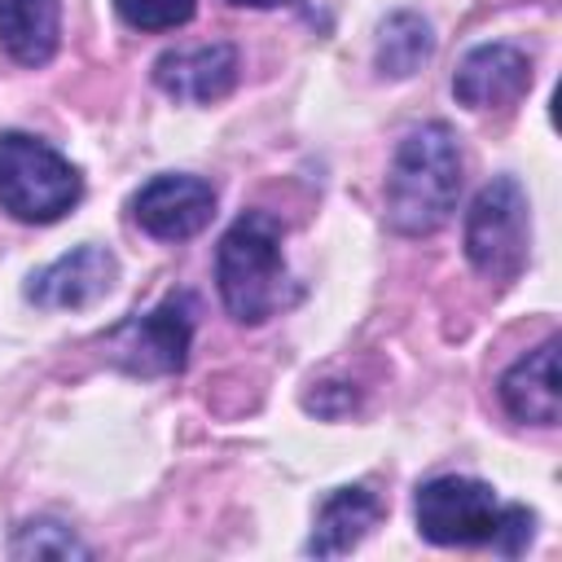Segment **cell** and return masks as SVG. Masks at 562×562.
I'll return each mask as SVG.
<instances>
[{"label": "cell", "mask_w": 562, "mask_h": 562, "mask_svg": "<svg viewBox=\"0 0 562 562\" xmlns=\"http://www.w3.org/2000/svg\"><path fill=\"white\" fill-rule=\"evenodd\" d=\"M119 281V259L105 246H79L48 268H40L26 285V299L44 312H79L101 303Z\"/></svg>", "instance_id": "8"}, {"label": "cell", "mask_w": 562, "mask_h": 562, "mask_svg": "<svg viewBox=\"0 0 562 562\" xmlns=\"http://www.w3.org/2000/svg\"><path fill=\"white\" fill-rule=\"evenodd\" d=\"M378 518H382V501L369 487H338L316 509L307 553L312 558H342L378 527Z\"/></svg>", "instance_id": "12"}, {"label": "cell", "mask_w": 562, "mask_h": 562, "mask_svg": "<svg viewBox=\"0 0 562 562\" xmlns=\"http://www.w3.org/2000/svg\"><path fill=\"white\" fill-rule=\"evenodd\" d=\"M237 9H285V4H299V0H228Z\"/></svg>", "instance_id": "17"}, {"label": "cell", "mask_w": 562, "mask_h": 562, "mask_svg": "<svg viewBox=\"0 0 562 562\" xmlns=\"http://www.w3.org/2000/svg\"><path fill=\"white\" fill-rule=\"evenodd\" d=\"M13 558H92V549L57 518H31L18 527V536L9 540Z\"/></svg>", "instance_id": "15"}, {"label": "cell", "mask_w": 562, "mask_h": 562, "mask_svg": "<svg viewBox=\"0 0 562 562\" xmlns=\"http://www.w3.org/2000/svg\"><path fill=\"white\" fill-rule=\"evenodd\" d=\"M61 4L57 0H0V48L18 66H44L57 53Z\"/></svg>", "instance_id": "13"}, {"label": "cell", "mask_w": 562, "mask_h": 562, "mask_svg": "<svg viewBox=\"0 0 562 562\" xmlns=\"http://www.w3.org/2000/svg\"><path fill=\"white\" fill-rule=\"evenodd\" d=\"M237 48L233 44H198V48H167L154 61V83L171 101L211 105L237 88Z\"/></svg>", "instance_id": "10"}, {"label": "cell", "mask_w": 562, "mask_h": 562, "mask_svg": "<svg viewBox=\"0 0 562 562\" xmlns=\"http://www.w3.org/2000/svg\"><path fill=\"white\" fill-rule=\"evenodd\" d=\"M461 198V145L448 123L413 127L386 171V224L404 237L443 228Z\"/></svg>", "instance_id": "1"}, {"label": "cell", "mask_w": 562, "mask_h": 562, "mask_svg": "<svg viewBox=\"0 0 562 562\" xmlns=\"http://www.w3.org/2000/svg\"><path fill=\"white\" fill-rule=\"evenodd\" d=\"M193 299L189 294H171L162 299L154 312L123 321L110 338L105 351L119 369L136 373V378H162V373H180L189 360V342H193Z\"/></svg>", "instance_id": "6"}, {"label": "cell", "mask_w": 562, "mask_h": 562, "mask_svg": "<svg viewBox=\"0 0 562 562\" xmlns=\"http://www.w3.org/2000/svg\"><path fill=\"white\" fill-rule=\"evenodd\" d=\"M531 250V206L514 176L487 180L465 215V259L479 277L496 285H514L527 268Z\"/></svg>", "instance_id": "4"}, {"label": "cell", "mask_w": 562, "mask_h": 562, "mask_svg": "<svg viewBox=\"0 0 562 562\" xmlns=\"http://www.w3.org/2000/svg\"><path fill=\"white\" fill-rule=\"evenodd\" d=\"M285 228L268 211H241L215 250V285L233 321L263 325L290 303V268H285Z\"/></svg>", "instance_id": "2"}, {"label": "cell", "mask_w": 562, "mask_h": 562, "mask_svg": "<svg viewBox=\"0 0 562 562\" xmlns=\"http://www.w3.org/2000/svg\"><path fill=\"white\" fill-rule=\"evenodd\" d=\"M531 88V57L514 44H479L452 75V97L465 110H505Z\"/></svg>", "instance_id": "9"}, {"label": "cell", "mask_w": 562, "mask_h": 562, "mask_svg": "<svg viewBox=\"0 0 562 562\" xmlns=\"http://www.w3.org/2000/svg\"><path fill=\"white\" fill-rule=\"evenodd\" d=\"M83 198V176L48 140L0 132V206L22 224H53Z\"/></svg>", "instance_id": "3"}, {"label": "cell", "mask_w": 562, "mask_h": 562, "mask_svg": "<svg viewBox=\"0 0 562 562\" xmlns=\"http://www.w3.org/2000/svg\"><path fill=\"white\" fill-rule=\"evenodd\" d=\"M435 53V35L430 22L422 13H391L378 31V70L386 79H408L417 75Z\"/></svg>", "instance_id": "14"}, {"label": "cell", "mask_w": 562, "mask_h": 562, "mask_svg": "<svg viewBox=\"0 0 562 562\" xmlns=\"http://www.w3.org/2000/svg\"><path fill=\"white\" fill-rule=\"evenodd\" d=\"M136 224L158 241L198 237L215 215V189L202 176H154L132 198Z\"/></svg>", "instance_id": "7"}, {"label": "cell", "mask_w": 562, "mask_h": 562, "mask_svg": "<svg viewBox=\"0 0 562 562\" xmlns=\"http://www.w3.org/2000/svg\"><path fill=\"white\" fill-rule=\"evenodd\" d=\"M417 514V531L430 544H496V531L505 522V505L496 501V492L483 479H461V474H439L430 483L417 487L413 501Z\"/></svg>", "instance_id": "5"}, {"label": "cell", "mask_w": 562, "mask_h": 562, "mask_svg": "<svg viewBox=\"0 0 562 562\" xmlns=\"http://www.w3.org/2000/svg\"><path fill=\"white\" fill-rule=\"evenodd\" d=\"M501 404L509 417L531 426H558L562 395H558V338H544L536 351L518 356L501 378Z\"/></svg>", "instance_id": "11"}, {"label": "cell", "mask_w": 562, "mask_h": 562, "mask_svg": "<svg viewBox=\"0 0 562 562\" xmlns=\"http://www.w3.org/2000/svg\"><path fill=\"white\" fill-rule=\"evenodd\" d=\"M114 9L136 31H176L193 18L198 0H114Z\"/></svg>", "instance_id": "16"}]
</instances>
